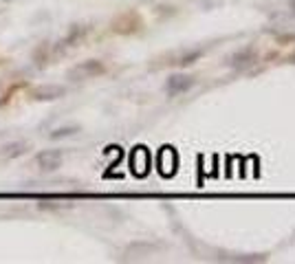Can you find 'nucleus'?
Here are the masks:
<instances>
[{"instance_id":"1a4fd4ad","label":"nucleus","mask_w":295,"mask_h":264,"mask_svg":"<svg viewBox=\"0 0 295 264\" xmlns=\"http://www.w3.org/2000/svg\"><path fill=\"white\" fill-rule=\"evenodd\" d=\"M84 33H86V27L77 25V27L73 29V31H71V33H69V38H66V42H71V44H73V42H75L77 38H82V35H84Z\"/></svg>"},{"instance_id":"f257e3e1","label":"nucleus","mask_w":295,"mask_h":264,"mask_svg":"<svg viewBox=\"0 0 295 264\" xmlns=\"http://www.w3.org/2000/svg\"><path fill=\"white\" fill-rule=\"evenodd\" d=\"M106 71L104 62L99 59H86V62H80L77 66L69 71V80L71 82H84V80H93V77L101 75Z\"/></svg>"},{"instance_id":"6e6552de","label":"nucleus","mask_w":295,"mask_h":264,"mask_svg":"<svg viewBox=\"0 0 295 264\" xmlns=\"http://www.w3.org/2000/svg\"><path fill=\"white\" fill-rule=\"evenodd\" d=\"M203 55V51L201 49H194V51H188V53H183V55H181L176 62L174 64H179V66H190V64H194L198 57Z\"/></svg>"},{"instance_id":"423d86ee","label":"nucleus","mask_w":295,"mask_h":264,"mask_svg":"<svg viewBox=\"0 0 295 264\" xmlns=\"http://www.w3.org/2000/svg\"><path fill=\"white\" fill-rule=\"evenodd\" d=\"M25 152H27V143L14 141V143H7V146L0 150V157L3 159H16V157H20V154H25Z\"/></svg>"},{"instance_id":"9d476101","label":"nucleus","mask_w":295,"mask_h":264,"mask_svg":"<svg viewBox=\"0 0 295 264\" xmlns=\"http://www.w3.org/2000/svg\"><path fill=\"white\" fill-rule=\"evenodd\" d=\"M291 9L295 11V0H291Z\"/></svg>"},{"instance_id":"7ed1b4c3","label":"nucleus","mask_w":295,"mask_h":264,"mask_svg":"<svg viewBox=\"0 0 295 264\" xmlns=\"http://www.w3.org/2000/svg\"><path fill=\"white\" fill-rule=\"evenodd\" d=\"M35 163H38L42 172H55L62 165V152L60 150H42L35 157Z\"/></svg>"},{"instance_id":"39448f33","label":"nucleus","mask_w":295,"mask_h":264,"mask_svg":"<svg viewBox=\"0 0 295 264\" xmlns=\"http://www.w3.org/2000/svg\"><path fill=\"white\" fill-rule=\"evenodd\" d=\"M256 59V51L254 49H240V51H236L233 55L227 59V64L229 66H236V69H243V66H247V64H251Z\"/></svg>"},{"instance_id":"0eeeda50","label":"nucleus","mask_w":295,"mask_h":264,"mask_svg":"<svg viewBox=\"0 0 295 264\" xmlns=\"http://www.w3.org/2000/svg\"><path fill=\"white\" fill-rule=\"evenodd\" d=\"M75 132H80V125H62V128L53 130L49 137L55 141V139H66V137H73Z\"/></svg>"},{"instance_id":"f03ea898","label":"nucleus","mask_w":295,"mask_h":264,"mask_svg":"<svg viewBox=\"0 0 295 264\" xmlns=\"http://www.w3.org/2000/svg\"><path fill=\"white\" fill-rule=\"evenodd\" d=\"M33 99L38 101H53V99H60L66 95V86L62 84H42V86H35L33 88Z\"/></svg>"},{"instance_id":"20e7f679","label":"nucleus","mask_w":295,"mask_h":264,"mask_svg":"<svg viewBox=\"0 0 295 264\" xmlns=\"http://www.w3.org/2000/svg\"><path fill=\"white\" fill-rule=\"evenodd\" d=\"M192 86H194V77L183 75V73H176V75L167 77V82H165V91H167V95H181V93L190 91Z\"/></svg>"}]
</instances>
